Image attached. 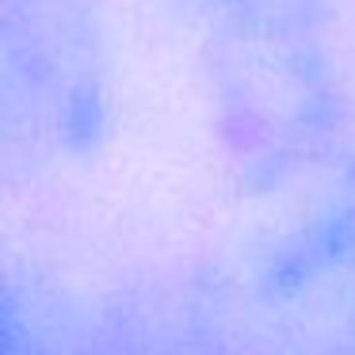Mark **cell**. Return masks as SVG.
I'll return each instance as SVG.
<instances>
[{
    "mask_svg": "<svg viewBox=\"0 0 355 355\" xmlns=\"http://www.w3.org/2000/svg\"><path fill=\"white\" fill-rule=\"evenodd\" d=\"M207 24L286 27V31L324 35L332 19V0H202Z\"/></svg>",
    "mask_w": 355,
    "mask_h": 355,
    "instance_id": "3",
    "label": "cell"
},
{
    "mask_svg": "<svg viewBox=\"0 0 355 355\" xmlns=\"http://www.w3.org/2000/svg\"><path fill=\"white\" fill-rule=\"evenodd\" d=\"M0 355H62V347L42 329L35 302L4 271H0Z\"/></svg>",
    "mask_w": 355,
    "mask_h": 355,
    "instance_id": "4",
    "label": "cell"
},
{
    "mask_svg": "<svg viewBox=\"0 0 355 355\" xmlns=\"http://www.w3.org/2000/svg\"><path fill=\"white\" fill-rule=\"evenodd\" d=\"M111 42L96 0H0V184L80 164L111 130Z\"/></svg>",
    "mask_w": 355,
    "mask_h": 355,
    "instance_id": "1",
    "label": "cell"
},
{
    "mask_svg": "<svg viewBox=\"0 0 355 355\" xmlns=\"http://www.w3.org/2000/svg\"><path fill=\"white\" fill-rule=\"evenodd\" d=\"M202 69L218 141L256 180L321 153L344 115L324 35L207 24Z\"/></svg>",
    "mask_w": 355,
    "mask_h": 355,
    "instance_id": "2",
    "label": "cell"
}]
</instances>
